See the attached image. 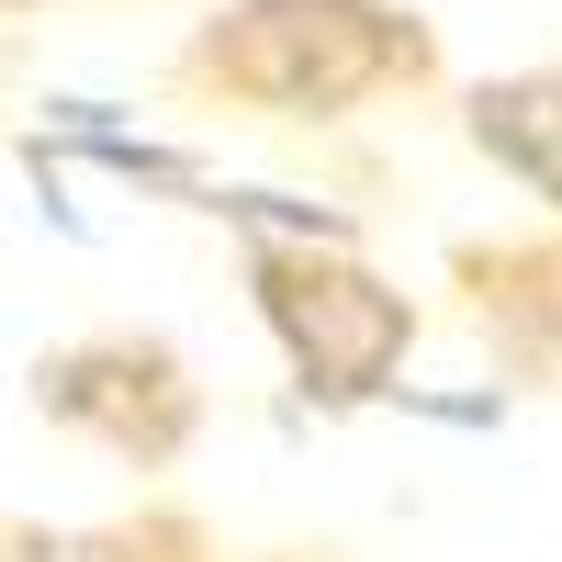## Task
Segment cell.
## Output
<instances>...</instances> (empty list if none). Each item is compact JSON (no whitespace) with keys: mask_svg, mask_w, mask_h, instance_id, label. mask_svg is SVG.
Returning a JSON list of instances; mask_svg holds the SVG:
<instances>
[{"mask_svg":"<svg viewBox=\"0 0 562 562\" xmlns=\"http://www.w3.org/2000/svg\"><path fill=\"white\" fill-rule=\"evenodd\" d=\"M192 102H237L270 124H338L405 90H439V34L405 0H225L169 68Z\"/></svg>","mask_w":562,"mask_h":562,"instance_id":"6da1fadb","label":"cell"},{"mask_svg":"<svg viewBox=\"0 0 562 562\" xmlns=\"http://www.w3.org/2000/svg\"><path fill=\"white\" fill-rule=\"evenodd\" d=\"M248 293H259V326L281 338L293 383L315 405H383L394 371L416 349V293H394L371 259L326 248V237H270L248 248Z\"/></svg>","mask_w":562,"mask_h":562,"instance_id":"7a4b0ae2","label":"cell"},{"mask_svg":"<svg viewBox=\"0 0 562 562\" xmlns=\"http://www.w3.org/2000/svg\"><path fill=\"white\" fill-rule=\"evenodd\" d=\"M34 405L57 416V428H79V439H102V450H124V461H180L192 450V428H203V394H192V371H180L158 338H79V349H57L34 371Z\"/></svg>","mask_w":562,"mask_h":562,"instance_id":"3957f363","label":"cell"},{"mask_svg":"<svg viewBox=\"0 0 562 562\" xmlns=\"http://www.w3.org/2000/svg\"><path fill=\"white\" fill-rule=\"evenodd\" d=\"M450 293L473 315V338L518 371V383H562V225L551 237H473L450 248Z\"/></svg>","mask_w":562,"mask_h":562,"instance_id":"277c9868","label":"cell"},{"mask_svg":"<svg viewBox=\"0 0 562 562\" xmlns=\"http://www.w3.org/2000/svg\"><path fill=\"white\" fill-rule=\"evenodd\" d=\"M461 135H473V147H484L506 180H529V192L562 214V57L484 79L473 102H461Z\"/></svg>","mask_w":562,"mask_h":562,"instance_id":"5b68a950","label":"cell"},{"mask_svg":"<svg viewBox=\"0 0 562 562\" xmlns=\"http://www.w3.org/2000/svg\"><path fill=\"white\" fill-rule=\"evenodd\" d=\"M12 12H23V0H12Z\"/></svg>","mask_w":562,"mask_h":562,"instance_id":"8992f818","label":"cell"}]
</instances>
